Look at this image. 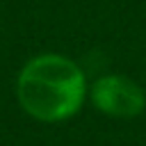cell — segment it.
I'll return each mask as SVG.
<instances>
[{"label": "cell", "mask_w": 146, "mask_h": 146, "mask_svg": "<svg viewBox=\"0 0 146 146\" xmlns=\"http://www.w3.org/2000/svg\"><path fill=\"white\" fill-rule=\"evenodd\" d=\"M87 82L80 66L62 55H39L18 73L16 96L21 107L39 121L73 116L84 100Z\"/></svg>", "instance_id": "6da1fadb"}, {"label": "cell", "mask_w": 146, "mask_h": 146, "mask_svg": "<svg viewBox=\"0 0 146 146\" xmlns=\"http://www.w3.org/2000/svg\"><path fill=\"white\" fill-rule=\"evenodd\" d=\"M94 105L110 116H137L146 107L144 89L125 75H103L91 87Z\"/></svg>", "instance_id": "7a4b0ae2"}]
</instances>
